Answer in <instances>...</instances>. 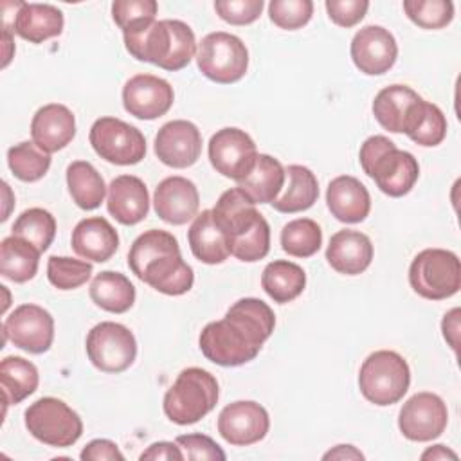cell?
I'll return each instance as SVG.
<instances>
[{
	"instance_id": "1",
	"label": "cell",
	"mask_w": 461,
	"mask_h": 461,
	"mask_svg": "<svg viewBox=\"0 0 461 461\" xmlns=\"http://www.w3.org/2000/svg\"><path fill=\"white\" fill-rule=\"evenodd\" d=\"M276 315L256 297L236 301L223 319L209 322L198 339L203 357L223 367H236L254 360L272 335Z\"/></svg>"
},
{
	"instance_id": "2",
	"label": "cell",
	"mask_w": 461,
	"mask_h": 461,
	"mask_svg": "<svg viewBox=\"0 0 461 461\" xmlns=\"http://www.w3.org/2000/svg\"><path fill=\"white\" fill-rule=\"evenodd\" d=\"M128 265L146 285L166 295H182L193 288V268L182 259L176 238L160 229L142 232L130 247Z\"/></svg>"
},
{
	"instance_id": "3",
	"label": "cell",
	"mask_w": 461,
	"mask_h": 461,
	"mask_svg": "<svg viewBox=\"0 0 461 461\" xmlns=\"http://www.w3.org/2000/svg\"><path fill=\"white\" fill-rule=\"evenodd\" d=\"M211 211L216 225L225 234L229 252L234 258L245 263H254L268 254V221L240 187H232L221 193Z\"/></svg>"
},
{
	"instance_id": "4",
	"label": "cell",
	"mask_w": 461,
	"mask_h": 461,
	"mask_svg": "<svg viewBox=\"0 0 461 461\" xmlns=\"http://www.w3.org/2000/svg\"><path fill=\"white\" fill-rule=\"evenodd\" d=\"M122 36L126 50L135 59L153 63L169 72L182 70L196 54L194 32L180 20H155L148 27Z\"/></svg>"
},
{
	"instance_id": "5",
	"label": "cell",
	"mask_w": 461,
	"mask_h": 461,
	"mask_svg": "<svg viewBox=\"0 0 461 461\" xmlns=\"http://www.w3.org/2000/svg\"><path fill=\"white\" fill-rule=\"evenodd\" d=\"M358 158L364 173L375 180L384 194L393 198L407 194L420 176V166L414 155L398 149L385 135L366 139L360 146Z\"/></svg>"
},
{
	"instance_id": "6",
	"label": "cell",
	"mask_w": 461,
	"mask_h": 461,
	"mask_svg": "<svg viewBox=\"0 0 461 461\" xmlns=\"http://www.w3.org/2000/svg\"><path fill=\"white\" fill-rule=\"evenodd\" d=\"M218 382L202 367L182 369L164 394V412L176 425H193L209 414L218 402Z\"/></svg>"
},
{
	"instance_id": "7",
	"label": "cell",
	"mask_w": 461,
	"mask_h": 461,
	"mask_svg": "<svg viewBox=\"0 0 461 461\" xmlns=\"http://www.w3.org/2000/svg\"><path fill=\"white\" fill-rule=\"evenodd\" d=\"M411 385V369L407 360L391 349L371 353L358 373L362 396L378 405H393L403 398Z\"/></svg>"
},
{
	"instance_id": "8",
	"label": "cell",
	"mask_w": 461,
	"mask_h": 461,
	"mask_svg": "<svg viewBox=\"0 0 461 461\" xmlns=\"http://www.w3.org/2000/svg\"><path fill=\"white\" fill-rule=\"evenodd\" d=\"M409 283L423 299H448L461 288L459 258L445 249H425L409 267Z\"/></svg>"
},
{
	"instance_id": "9",
	"label": "cell",
	"mask_w": 461,
	"mask_h": 461,
	"mask_svg": "<svg viewBox=\"0 0 461 461\" xmlns=\"http://www.w3.org/2000/svg\"><path fill=\"white\" fill-rule=\"evenodd\" d=\"M25 427L38 441L59 448L74 445L83 434L79 414L54 396H43L27 407Z\"/></svg>"
},
{
	"instance_id": "10",
	"label": "cell",
	"mask_w": 461,
	"mask_h": 461,
	"mask_svg": "<svg viewBox=\"0 0 461 461\" xmlns=\"http://www.w3.org/2000/svg\"><path fill=\"white\" fill-rule=\"evenodd\" d=\"M196 65L207 79L230 85L245 76L249 68V50L245 43L230 32H209L198 43Z\"/></svg>"
},
{
	"instance_id": "11",
	"label": "cell",
	"mask_w": 461,
	"mask_h": 461,
	"mask_svg": "<svg viewBox=\"0 0 461 461\" xmlns=\"http://www.w3.org/2000/svg\"><path fill=\"white\" fill-rule=\"evenodd\" d=\"M88 139L94 151L110 164L133 166L146 155L142 131L117 117H99L92 124Z\"/></svg>"
},
{
	"instance_id": "12",
	"label": "cell",
	"mask_w": 461,
	"mask_h": 461,
	"mask_svg": "<svg viewBox=\"0 0 461 461\" xmlns=\"http://www.w3.org/2000/svg\"><path fill=\"white\" fill-rule=\"evenodd\" d=\"M86 355L99 371L122 373L137 357V340L124 324L104 321L88 331Z\"/></svg>"
},
{
	"instance_id": "13",
	"label": "cell",
	"mask_w": 461,
	"mask_h": 461,
	"mask_svg": "<svg viewBox=\"0 0 461 461\" xmlns=\"http://www.w3.org/2000/svg\"><path fill=\"white\" fill-rule=\"evenodd\" d=\"M209 160L212 167L236 182L249 175L252 169L258 149L249 133L240 128H221L209 140Z\"/></svg>"
},
{
	"instance_id": "14",
	"label": "cell",
	"mask_w": 461,
	"mask_h": 461,
	"mask_svg": "<svg viewBox=\"0 0 461 461\" xmlns=\"http://www.w3.org/2000/svg\"><path fill=\"white\" fill-rule=\"evenodd\" d=\"M5 340H11L16 348L27 353H45L54 340V319L38 304H20L5 319L4 326Z\"/></svg>"
},
{
	"instance_id": "15",
	"label": "cell",
	"mask_w": 461,
	"mask_h": 461,
	"mask_svg": "<svg viewBox=\"0 0 461 461\" xmlns=\"http://www.w3.org/2000/svg\"><path fill=\"white\" fill-rule=\"evenodd\" d=\"M448 423L445 402L434 393H416L400 409V432L411 441H432L443 434Z\"/></svg>"
},
{
	"instance_id": "16",
	"label": "cell",
	"mask_w": 461,
	"mask_h": 461,
	"mask_svg": "<svg viewBox=\"0 0 461 461\" xmlns=\"http://www.w3.org/2000/svg\"><path fill=\"white\" fill-rule=\"evenodd\" d=\"M270 429V418L263 405L252 400H238L225 405L218 416L220 436L236 447L261 441Z\"/></svg>"
},
{
	"instance_id": "17",
	"label": "cell",
	"mask_w": 461,
	"mask_h": 461,
	"mask_svg": "<svg viewBox=\"0 0 461 461\" xmlns=\"http://www.w3.org/2000/svg\"><path fill=\"white\" fill-rule=\"evenodd\" d=\"M173 99V86L153 74H137L122 88L124 110L142 121H153L167 113Z\"/></svg>"
},
{
	"instance_id": "18",
	"label": "cell",
	"mask_w": 461,
	"mask_h": 461,
	"mask_svg": "<svg viewBox=\"0 0 461 461\" xmlns=\"http://www.w3.org/2000/svg\"><path fill=\"white\" fill-rule=\"evenodd\" d=\"M351 59L367 76L385 74L398 58L394 36L380 25H366L351 40Z\"/></svg>"
},
{
	"instance_id": "19",
	"label": "cell",
	"mask_w": 461,
	"mask_h": 461,
	"mask_svg": "<svg viewBox=\"0 0 461 461\" xmlns=\"http://www.w3.org/2000/svg\"><path fill=\"white\" fill-rule=\"evenodd\" d=\"M202 153V135L191 121L176 119L166 122L155 137V155L169 167L193 166Z\"/></svg>"
},
{
	"instance_id": "20",
	"label": "cell",
	"mask_w": 461,
	"mask_h": 461,
	"mask_svg": "<svg viewBox=\"0 0 461 461\" xmlns=\"http://www.w3.org/2000/svg\"><path fill=\"white\" fill-rule=\"evenodd\" d=\"M153 207L157 216L166 223L184 225L196 216L200 194L189 178L167 176L155 189Z\"/></svg>"
},
{
	"instance_id": "21",
	"label": "cell",
	"mask_w": 461,
	"mask_h": 461,
	"mask_svg": "<svg viewBox=\"0 0 461 461\" xmlns=\"http://www.w3.org/2000/svg\"><path fill=\"white\" fill-rule=\"evenodd\" d=\"M31 135L32 142L50 155L63 149L74 139L76 117L65 104H45L31 121Z\"/></svg>"
},
{
	"instance_id": "22",
	"label": "cell",
	"mask_w": 461,
	"mask_h": 461,
	"mask_svg": "<svg viewBox=\"0 0 461 461\" xmlns=\"http://www.w3.org/2000/svg\"><path fill=\"white\" fill-rule=\"evenodd\" d=\"M108 212L122 225H135L148 216L149 194L146 184L133 175H119L108 185Z\"/></svg>"
},
{
	"instance_id": "23",
	"label": "cell",
	"mask_w": 461,
	"mask_h": 461,
	"mask_svg": "<svg viewBox=\"0 0 461 461\" xmlns=\"http://www.w3.org/2000/svg\"><path fill=\"white\" fill-rule=\"evenodd\" d=\"M326 259L339 274L358 276L371 265L373 243L360 230H339L330 238Z\"/></svg>"
},
{
	"instance_id": "24",
	"label": "cell",
	"mask_w": 461,
	"mask_h": 461,
	"mask_svg": "<svg viewBox=\"0 0 461 461\" xmlns=\"http://www.w3.org/2000/svg\"><path fill=\"white\" fill-rule=\"evenodd\" d=\"M326 203L330 212L344 223H358L371 211L369 191L358 178L349 175H340L330 182Z\"/></svg>"
},
{
	"instance_id": "25",
	"label": "cell",
	"mask_w": 461,
	"mask_h": 461,
	"mask_svg": "<svg viewBox=\"0 0 461 461\" xmlns=\"http://www.w3.org/2000/svg\"><path fill=\"white\" fill-rule=\"evenodd\" d=\"M70 243L77 256L95 263H104L115 254L119 247V234L106 218L90 216L74 227Z\"/></svg>"
},
{
	"instance_id": "26",
	"label": "cell",
	"mask_w": 461,
	"mask_h": 461,
	"mask_svg": "<svg viewBox=\"0 0 461 461\" xmlns=\"http://www.w3.org/2000/svg\"><path fill=\"white\" fill-rule=\"evenodd\" d=\"M63 25V13L58 7L50 4L22 2L14 13L13 31L31 43H43L49 38L59 36Z\"/></svg>"
},
{
	"instance_id": "27",
	"label": "cell",
	"mask_w": 461,
	"mask_h": 461,
	"mask_svg": "<svg viewBox=\"0 0 461 461\" xmlns=\"http://www.w3.org/2000/svg\"><path fill=\"white\" fill-rule=\"evenodd\" d=\"M285 167L277 158L267 153H258L252 169L238 182V187L254 203H272L285 184Z\"/></svg>"
},
{
	"instance_id": "28",
	"label": "cell",
	"mask_w": 461,
	"mask_h": 461,
	"mask_svg": "<svg viewBox=\"0 0 461 461\" xmlns=\"http://www.w3.org/2000/svg\"><path fill=\"white\" fill-rule=\"evenodd\" d=\"M187 241L193 256L205 265L223 263L230 254L225 234L216 225L211 209L194 216L187 232Z\"/></svg>"
},
{
	"instance_id": "29",
	"label": "cell",
	"mask_w": 461,
	"mask_h": 461,
	"mask_svg": "<svg viewBox=\"0 0 461 461\" xmlns=\"http://www.w3.org/2000/svg\"><path fill=\"white\" fill-rule=\"evenodd\" d=\"M420 99L421 97L407 85L385 86L376 94L373 101V115L384 130L391 133H402L412 106Z\"/></svg>"
},
{
	"instance_id": "30",
	"label": "cell",
	"mask_w": 461,
	"mask_h": 461,
	"mask_svg": "<svg viewBox=\"0 0 461 461\" xmlns=\"http://www.w3.org/2000/svg\"><path fill=\"white\" fill-rule=\"evenodd\" d=\"M90 299L101 310L110 313H124L135 303V286L124 274L104 270L92 279Z\"/></svg>"
},
{
	"instance_id": "31",
	"label": "cell",
	"mask_w": 461,
	"mask_h": 461,
	"mask_svg": "<svg viewBox=\"0 0 461 461\" xmlns=\"http://www.w3.org/2000/svg\"><path fill=\"white\" fill-rule=\"evenodd\" d=\"M261 286L274 303L285 304L303 294L306 286V274L297 263L276 259L263 268Z\"/></svg>"
},
{
	"instance_id": "32",
	"label": "cell",
	"mask_w": 461,
	"mask_h": 461,
	"mask_svg": "<svg viewBox=\"0 0 461 461\" xmlns=\"http://www.w3.org/2000/svg\"><path fill=\"white\" fill-rule=\"evenodd\" d=\"M402 133H405L412 142L420 146H438L447 135V117L439 106L420 99L412 106Z\"/></svg>"
},
{
	"instance_id": "33",
	"label": "cell",
	"mask_w": 461,
	"mask_h": 461,
	"mask_svg": "<svg viewBox=\"0 0 461 461\" xmlns=\"http://www.w3.org/2000/svg\"><path fill=\"white\" fill-rule=\"evenodd\" d=\"M288 176L286 189L272 202V207L279 212H301L310 209L319 198V184L315 175L299 164H292L285 169Z\"/></svg>"
},
{
	"instance_id": "34",
	"label": "cell",
	"mask_w": 461,
	"mask_h": 461,
	"mask_svg": "<svg viewBox=\"0 0 461 461\" xmlns=\"http://www.w3.org/2000/svg\"><path fill=\"white\" fill-rule=\"evenodd\" d=\"M40 250L31 245L29 241L18 238V236H7L0 243V274L2 277L14 281V283H25L32 279L38 272V261H40Z\"/></svg>"
},
{
	"instance_id": "35",
	"label": "cell",
	"mask_w": 461,
	"mask_h": 461,
	"mask_svg": "<svg viewBox=\"0 0 461 461\" xmlns=\"http://www.w3.org/2000/svg\"><path fill=\"white\" fill-rule=\"evenodd\" d=\"M67 185L76 205L85 211L97 209L106 194L101 173L86 160H74L67 167Z\"/></svg>"
},
{
	"instance_id": "36",
	"label": "cell",
	"mask_w": 461,
	"mask_h": 461,
	"mask_svg": "<svg viewBox=\"0 0 461 461\" xmlns=\"http://www.w3.org/2000/svg\"><path fill=\"white\" fill-rule=\"evenodd\" d=\"M40 375L32 362L22 357H5L0 362V387L4 402L20 403L38 389Z\"/></svg>"
},
{
	"instance_id": "37",
	"label": "cell",
	"mask_w": 461,
	"mask_h": 461,
	"mask_svg": "<svg viewBox=\"0 0 461 461\" xmlns=\"http://www.w3.org/2000/svg\"><path fill=\"white\" fill-rule=\"evenodd\" d=\"M11 230L13 236L22 238L34 245L40 252H45L56 236V220L49 211L31 207L16 218Z\"/></svg>"
},
{
	"instance_id": "38",
	"label": "cell",
	"mask_w": 461,
	"mask_h": 461,
	"mask_svg": "<svg viewBox=\"0 0 461 461\" xmlns=\"http://www.w3.org/2000/svg\"><path fill=\"white\" fill-rule=\"evenodd\" d=\"M321 245L322 230L317 221L310 218L292 220L281 230V247L288 256L310 258L317 254Z\"/></svg>"
},
{
	"instance_id": "39",
	"label": "cell",
	"mask_w": 461,
	"mask_h": 461,
	"mask_svg": "<svg viewBox=\"0 0 461 461\" xmlns=\"http://www.w3.org/2000/svg\"><path fill=\"white\" fill-rule=\"evenodd\" d=\"M7 164L13 175L22 182H36L45 176L50 167V155L34 142H20L9 148Z\"/></svg>"
},
{
	"instance_id": "40",
	"label": "cell",
	"mask_w": 461,
	"mask_h": 461,
	"mask_svg": "<svg viewBox=\"0 0 461 461\" xmlns=\"http://www.w3.org/2000/svg\"><path fill=\"white\" fill-rule=\"evenodd\" d=\"M403 11L407 18L421 29H443L454 18V4L450 0H405Z\"/></svg>"
},
{
	"instance_id": "41",
	"label": "cell",
	"mask_w": 461,
	"mask_h": 461,
	"mask_svg": "<svg viewBox=\"0 0 461 461\" xmlns=\"http://www.w3.org/2000/svg\"><path fill=\"white\" fill-rule=\"evenodd\" d=\"M92 265L67 256H50L47 261V277L58 290H74L85 285L92 276Z\"/></svg>"
},
{
	"instance_id": "42",
	"label": "cell",
	"mask_w": 461,
	"mask_h": 461,
	"mask_svg": "<svg viewBox=\"0 0 461 461\" xmlns=\"http://www.w3.org/2000/svg\"><path fill=\"white\" fill-rule=\"evenodd\" d=\"M158 4L155 0H115L112 4L113 22L124 32L139 31L155 22Z\"/></svg>"
},
{
	"instance_id": "43",
	"label": "cell",
	"mask_w": 461,
	"mask_h": 461,
	"mask_svg": "<svg viewBox=\"0 0 461 461\" xmlns=\"http://www.w3.org/2000/svg\"><path fill=\"white\" fill-rule=\"evenodd\" d=\"M313 14L312 0H272L268 4V16L279 29L295 31L310 22Z\"/></svg>"
},
{
	"instance_id": "44",
	"label": "cell",
	"mask_w": 461,
	"mask_h": 461,
	"mask_svg": "<svg viewBox=\"0 0 461 461\" xmlns=\"http://www.w3.org/2000/svg\"><path fill=\"white\" fill-rule=\"evenodd\" d=\"M263 5V0H216L214 11L230 25H249L259 18Z\"/></svg>"
},
{
	"instance_id": "45",
	"label": "cell",
	"mask_w": 461,
	"mask_h": 461,
	"mask_svg": "<svg viewBox=\"0 0 461 461\" xmlns=\"http://www.w3.org/2000/svg\"><path fill=\"white\" fill-rule=\"evenodd\" d=\"M184 459H207V461H223L227 456L220 445L205 434H182L176 439Z\"/></svg>"
},
{
	"instance_id": "46",
	"label": "cell",
	"mask_w": 461,
	"mask_h": 461,
	"mask_svg": "<svg viewBox=\"0 0 461 461\" xmlns=\"http://www.w3.org/2000/svg\"><path fill=\"white\" fill-rule=\"evenodd\" d=\"M367 0H326V11L333 23L339 27L357 25L367 13Z\"/></svg>"
},
{
	"instance_id": "47",
	"label": "cell",
	"mask_w": 461,
	"mask_h": 461,
	"mask_svg": "<svg viewBox=\"0 0 461 461\" xmlns=\"http://www.w3.org/2000/svg\"><path fill=\"white\" fill-rule=\"evenodd\" d=\"M83 461H122L124 456L110 439H92L79 454Z\"/></svg>"
},
{
	"instance_id": "48",
	"label": "cell",
	"mask_w": 461,
	"mask_h": 461,
	"mask_svg": "<svg viewBox=\"0 0 461 461\" xmlns=\"http://www.w3.org/2000/svg\"><path fill=\"white\" fill-rule=\"evenodd\" d=\"M140 461L144 459H153V461H160V459H176V461H182L184 459V454L180 450V447L176 445V441H157V443H151L140 456H139Z\"/></svg>"
},
{
	"instance_id": "49",
	"label": "cell",
	"mask_w": 461,
	"mask_h": 461,
	"mask_svg": "<svg viewBox=\"0 0 461 461\" xmlns=\"http://www.w3.org/2000/svg\"><path fill=\"white\" fill-rule=\"evenodd\" d=\"M459 315H461L459 308H452L448 313H445L441 322L443 337L454 351H457V340H459Z\"/></svg>"
},
{
	"instance_id": "50",
	"label": "cell",
	"mask_w": 461,
	"mask_h": 461,
	"mask_svg": "<svg viewBox=\"0 0 461 461\" xmlns=\"http://www.w3.org/2000/svg\"><path fill=\"white\" fill-rule=\"evenodd\" d=\"M322 459H364V454L353 445H337L333 450L326 452Z\"/></svg>"
},
{
	"instance_id": "51",
	"label": "cell",
	"mask_w": 461,
	"mask_h": 461,
	"mask_svg": "<svg viewBox=\"0 0 461 461\" xmlns=\"http://www.w3.org/2000/svg\"><path fill=\"white\" fill-rule=\"evenodd\" d=\"M421 459H457V454L447 448L445 445H432L421 454Z\"/></svg>"
},
{
	"instance_id": "52",
	"label": "cell",
	"mask_w": 461,
	"mask_h": 461,
	"mask_svg": "<svg viewBox=\"0 0 461 461\" xmlns=\"http://www.w3.org/2000/svg\"><path fill=\"white\" fill-rule=\"evenodd\" d=\"M4 43H5V52H4V63L2 67H7V63L13 58V41H11V29L4 25Z\"/></svg>"
}]
</instances>
